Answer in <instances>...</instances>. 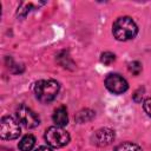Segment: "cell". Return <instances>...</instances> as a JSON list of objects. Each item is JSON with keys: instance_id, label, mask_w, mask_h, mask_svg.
I'll return each instance as SVG.
<instances>
[{"instance_id": "obj_1", "label": "cell", "mask_w": 151, "mask_h": 151, "mask_svg": "<svg viewBox=\"0 0 151 151\" xmlns=\"http://www.w3.org/2000/svg\"><path fill=\"white\" fill-rule=\"evenodd\" d=\"M112 32L117 40L126 41L136 37L138 32V27L130 17H122L114 21Z\"/></svg>"}, {"instance_id": "obj_2", "label": "cell", "mask_w": 151, "mask_h": 151, "mask_svg": "<svg viewBox=\"0 0 151 151\" xmlns=\"http://www.w3.org/2000/svg\"><path fill=\"white\" fill-rule=\"evenodd\" d=\"M59 88H60V86H59L58 81H55L53 79H44V80H39L35 83L34 93L39 101L50 103L57 97Z\"/></svg>"}, {"instance_id": "obj_3", "label": "cell", "mask_w": 151, "mask_h": 151, "mask_svg": "<svg viewBox=\"0 0 151 151\" xmlns=\"http://www.w3.org/2000/svg\"><path fill=\"white\" fill-rule=\"evenodd\" d=\"M45 139L48 145L53 147H61L68 144L70 134L60 126H51L45 132Z\"/></svg>"}, {"instance_id": "obj_4", "label": "cell", "mask_w": 151, "mask_h": 151, "mask_svg": "<svg viewBox=\"0 0 151 151\" xmlns=\"http://www.w3.org/2000/svg\"><path fill=\"white\" fill-rule=\"evenodd\" d=\"M21 130L19 123L11 116H6L0 123V136L2 139H15L20 136Z\"/></svg>"}, {"instance_id": "obj_5", "label": "cell", "mask_w": 151, "mask_h": 151, "mask_svg": "<svg viewBox=\"0 0 151 151\" xmlns=\"http://www.w3.org/2000/svg\"><path fill=\"white\" fill-rule=\"evenodd\" d=\"M17 118L24 126H26L28 129H33L40 124L39 117L29 107H27L25 105H21L17 109Z\"/></svg>"}, {"instance_id": "obj_6", "label": "cell", "mask_w": 151, "mask_h": 151, "mask_svg": "<svg viewBox=\"0 0 151 151\" xmlns=\"http://www.w3.org/2000/svg\"><path fill=\"white\" fill-rule=\"evenodd\" d=\"M105 86L110 92H112L114 94H122L129 88L127 81L122 76H119L117 73H111L106 77Z\"/></svg>"}, {"instance_id": "obj_7", "label": "cell", "mask_w": 151, "mask_h": 151, "mask_svg": "<svg viewBox=\"0 0 151 151\" xmlns=\"http://www.w3.org/2000/svg\"><path fill=\"white\" fill-rule=\"evenodd\" d=\"M114 131L107 127L104 129H99L94 132V134L92 136V142L93 144L98 145V146H106L110 145L113 140H114Z\"/></svg>"}, {"instance_id": "obj_8", "label": "cell", "mask_w": 151, "mask_h": 151, "mask_svg": "<svg viewBox=\"0 0 151 151\" xmlns=\"http://www.w3.org/2000/svg\"><path fill=\"white\" fill-rule=\"evenodd\" d=\"M53 122L55 123L57 126H65L68 123V116H67V110L65 106H59L54 113H53Z\"/></svg>"}, {"instance_id": "obj_9", "label": "cell", "mask_w": 151, "mask_h": 151, "mask_svg": "<svg viewBox=\"0 0 151 151\" xmlns=\"http://www.w3.org/2000/svg\"><path fill=\"white\" fill-rule=\"evenodd\" d=\"M35 144V138L33 134H26L21 138L19 143V149L21 151H31Z\"/></svg>"}, {"instance_id": "obj_10", "label": "cell", "mask_w": 151, "mask_h": 151, "mask_svg": "<svg viewBox=\"0 0 151 151\" xmlns=\"http://www.w3.org/2000/svg\"><path fill=\"white\" fill-rule=\"evenodd\" d=\"M94 117V112L92 110H88V109H85V110H81L77 113L76 116V120L78 123H86L88 120H91L92 118Z\"/></svg>"}, {"instance_id": "obj_11", "label": "cell", "mask_w": 151, "mask_h": 151, "mask_svg": "<svg viewBox=\"0 0 151 151\" xmlns=\"http://www.w3.org/2000/svg\"><path fill=\"white\" fill-rule=\"evenodd\" d=\"M114 151H143V150H142V147H140L139 145H137V144H134V143L127 142V143L119 144V145L114 149Z\"/></svg>"}, {"instance_id": "obj_12", "label": "cell", "mask_w": 151, "mask_h": 151, "mask_svg": "<svg viewBox=\"0 0 151 151\" xmlns=\"http://www.w3.org/2000/svg\"><path fill=\"white\" fill-rule=\"evenodd\" d=\"M116 60V55L112 52H104L100 55V61L104 65H111L112 63H114Z\"/></svg>"}, {"instance_id": "obj_13", "label": "cell", "mask_w": 151, "mask_h": 151, "mask_svg": "<svg viewBox=\"0 0 151 151\" xmlns=\"http://www.w3.org/2000/svg\"><path fill=\"white\" fill-rule=\"evenodd\" d=\"M129 71L134 74V76H138L140 72H142V64L139 61H132L129 64Z\"/></svg>"}, {"instance_id": "obj_14", "label": "cell", "mask_w": 151, "mask_h": 151, "mask_svg": "<svg viewBox=\"0 0 151 151\" xmlns=\"http://www.w3.org/2000/svg\"><path fill=\"white\" fill-rule=\"evenodd\" d=\"M143 107H144V111L146 112V114L149 117H151V98H147V99L144 100Z\"/></svg>"}, {"instance_id": "obj_15", "label": "cell", "mask_w": 151, "mask_h": 151, "mask_svg": "<svg viewBox=\"0 0 151 151\" xmlns=\"http://www.w3.org/2000/svg\"><path fill=\"white\" fill-rule=\"evenodd\" d=\"M143 93H144V88H138L134 94H133V100L134 101H142V98H143Z\"/></svg>"}, {"instance_id": "obj_16", "label": "cell", "mask_w": 151, "mask_h": 151, "mask_svg": "<svg viewBox=\"0 0 151 151\" xmlns=\"http://www.w3.org/2000/svg\"><path fill=\"white\" fill-rule=\"evenodd\" d=\"M35 151H52V149L48 146H40V147L35 149Z\"/></svg>"}]
</instances>
